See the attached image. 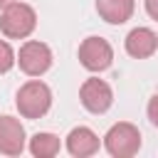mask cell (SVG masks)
Instances as JSON below:
<instances>
[{"mask_svg":"<svg viewBox=\"0 0 158 158\" xmlns=\"http://www.w3.org/2000/svg\"><path fill=\"white\" fill-rule=\"evenodd\" d=\"M146 12L153 20H158V0H146Z\"/></svg>","mask_w":158,"mask_h":158,"instance_id":"14","label":"cell"},{"mask_svg":"<svg viewBox=\"0 0 158 158\" xmlns=\"http://www.w3.org/2000/svg\"><path fill=\"white\" fill-rule=\"evenodd\" d=\"M79 101H81V106H84L86 111H91V114H106V111L111 109V104H114V91H111V86H109L104 79L91 77V79H86V81L81 84V89H79Z\"/></svg>","mask_w":158,"mask_h":158,"instance_id":"6","label":"cell"},{"mask_svg":"<svg viewBox=\"0 0 158 158\" xmlns=\"http://www.w3.org/2000/svg\"><path fill=\"white\" fill-rule=\"evenodd\" d=\"M15 106L22 118H42L52 106V89L40 79H30L20 86Z\"/></svg>","mask_w":158,"mask_h":158,"instance_id":"1","label":"cell"},{"mask_svg":"<svg viewBox=\"0 0 158 158\" xmlns=\"http://www.w3.org/2000/svg\"><path fill=\"white\" fill-rule=\"evenodd\" d=\"M25 151V128L12 116H0V153L20 156Z\"/></svg>","mask_w":158,"mask_h":158,"instance_id":"7","label":"cell"},{"mask_svg":"<svg viewBox=\"0 0 158 158\" xmlns=\"http://www.w3.org/2000/svg\"><path fill=\"white\" fill-rule=\"evenodd\" d=\"M15 62H17V57H15L12 47H10L5 40H0V74L10 72V69L15 67Z\"/></svg>","mask_w":158,"mask_h":158,"instance_id":"12","label":"cell"},{"mask_svg":"<svg viewBox=\"0 0 158 158\" xmlns=\"http://www.w3.org/2000/svg\"><path fill=\"white\" fill-rule=\"evenodd\" d=\"M126 52L133 57V59H146V57H153V52L158 49V35L148 27H133L128 35H126V42H123Z\"/></svg>","mask_w":158,"mask_h":158,"instance_id":"8","label":"cell"},{"mask_svg":"<svg viewBox=\"0 0 158 158\" xmlns=\"http://www.w3.org/2000/svg\"><path fill=\"white\" fill-rule=\"evenodd\" d=\"M59 148H62V143H59V138L54 133L40 131V133H35L30 138V153L35 158H52V156L59 153Z\"/></svg>","mask_w":158,"mask_h":158,"instance_id":"11","label":"cell"},{"mask_svg":"<svg viewBox=\"0 0 158 158\" xmlns=\"http://www.w3.org/2000/svg\"><path fill=\"white\" fill-rule=\"evenodd\" d=\"M10 2H15V0H0V10H5V7L10 5Z\"/></svg>","mask_w":158,"mask_h":158,"instance_id":"15","label":"cell"},{"mask_svg":"<svg viewBox=\"0 0 158 158\" xmlns=\"http://www.w3.org/2000/svg\"><path fill=\"white\" fill-rule=\"evenodd\" d=\"M136 0H96V12L109 25H123L131 20Z\"/></svg>","mask_w":158,"mask_h":158,"instance_id":"10","label":"cell"},{"mask_svg":"<svg viewBox=\"0 0 158 158\" xmlns=\"http://www.w3.org/2000/svg\"><path fill=\"white\" fill-rule=\"evenodd\" d=\"M67 151L74 156V158H86V156H94L99 151V136L89 128V126H77L69 131L67 136Z\"/></svg>","mask_w":158,"mask_h":158,"instance_id":"9","label":"cell"},{"mask_svg":"<svg viewBox=\"0 0 158 158\" xmlns=\"http://www.w3.org/2000/svg\"><path fill=\"white\" fill-rule=\"evenodd\" d=\"M17 64L27 77H42L52 67V49L40 40H27L17 52Z\"/></svg>","mask_w":158,"mask_h":158,"instance_id":"4","label":"cell"},{"mask_svg":"<svg viewBox=\"0 0 158 158\" xmlns=\"http://www.w3.org/2000/svg\"><path fill=\"white\" fill-rule=\"evenodd\" d=\"M148 118H151V123L158 128V94L156 96H151V101H148Z\"/></svg>","mask_w":158,"mask_h":158,"instance_id":"13","label":"cell"},{"mask_svg":"<svg viewBox=\"0 0 158 158\" xmlns=\"http://www.w3.org/2000/svg\"><path fill=\"white\" fill-rule=\"evenodd\" d=\"M37 27V12L27 2H10L0 15V30L10 40H25Z\"/></svg>","mask_w":158,"mask_h":158,"instance_id":"2","label":"cell"},{"mask_svg":"<svg viewBox=\"0 0 158 158\" xmlns=\"http://www.w3.org/2000/svg\"><path fill=\"white\" fill-rule=\"evenodd\" d=\"M79 62L89 72H104L114 62V49L104 37H86L79 44Z\"/></svg>","mask_w":158,"mask_h":158,"instance_id":"5","label":"cell"},{"mask_svg":"<svg viewBox=\"0 0 158 158\" xmlns=\"http://www.w3.org/2000/svg\"><path fill=\"white\" fill-rule=\"evenodd\" d=\"M104 148L114 158H131L141 148V131L133 123H128V121H118V123H114L106 131Z\"/></svg>","mask_w":158,"mask_h":158,"instance_id":"3","label":"cell"}]
</instances>
